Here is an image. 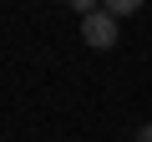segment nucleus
Masks as SVG:
<instances>
[{
	"mask_svg": "<svg viewBox=\"0 0 152 142\" xmlns=\"http://www.w3.org/2000/svg\"><path fill=\"white\" fill-rule=\"evenodd\" d=\"M117 15H107V10H91V15H81V41L86 46H96V51H112L117 46Z\"/></svg>",
	"mask_w": 152,
	"mask_h": 142,
	"instance_id": "1",
	"label": "nucleus"
},
{
	"mask_svg": "<svg viewBox=\"0 0 152 142\" xmlns=\"http://www.w3.org/2000/svg\"><path fill=\"white\" fill-rule=\"evenodd\" d=\"M142 5H147V0H102V10H107V15H117V20H122V15H132V10H142Z\"/></svg>",
	"mask_w": 152,
	"mask_h": 142,
	"instance_id": "2",
	"label": "nucleus"
},
{
	"mask_svg": "<svg viewBox=\"0 0 152 142\" xmlns=\"http://www.w3.org/2000/svg\"><path fill=\"white\" fill-rule=\"evenodd\" d=\"M71 10H81V15H91V10H102V0H71Z\"/></svg>",
	"mask_w": 152,
	"mask_h": 142,
	"instance_id": "3",
	"label": "nucleus"
},
{
	"mask_svg": "<svg viewBox=\"0 0 152 142\" xmlns=\"http://www.w3.org/2000/svg\"><path fill=\"white\" fill-rule=\"evenodd\" d=\"M137 142H152V122H147V127H142V132H137Z\"/></svg>",
	"mask_w": 152,
	"mask_h": 142,
	"instance_id": "4",
	"label": "nucleus"
}]
</instances>
